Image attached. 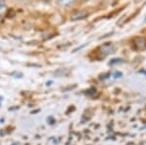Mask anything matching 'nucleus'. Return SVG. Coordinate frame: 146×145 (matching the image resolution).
<instances>
[{
    "mask_svg": "<svg viewBox=\"0 0 146 145\" xmlns=\"http://www.w3.org/2000/svg\"><path fill=\"white\" fill-rule=\"evenodd\" d=\"M2 23H3V20H2L1 16H0V25H1V24H2Z\"/></svg>",
    "mask_w": 146,
    "mask_h": 145,
    "instance_id": "obj_6",
    "label": "nucleus"
},
{
    "mask_svg": "<svg viewBox=\"0 0 146 145\" xmlns=\"http://www.w3.org/2000/svg\"><path fill=\"white\" fill-rule=\"evenodd\" d=\"M145 21H146V18H145Z\"/></svg>",
    "mask_w": 146,
    "mask_h": 145,
    "instance_id": "obj_8",
    "label": "nucleus"
},
{
    "mask_svg": "<svg viewBox=\"0 0 146 145\" xmlns=\"http://www.w3.org/2000/svg\"><path fill=\"white\" fill-rule=\"evenodd\" d=\"M100 49L102 50V53H105V55H108V54L112 53L114 47H113V45L111 43H106V44H104V45L100 46Z\"/></svg>",
    "mask_w": 146,
    "mask_h": 145,
    "instance_id": "obj_4",
    "label": "nucleus"
},
{
    "mask_svg": "<svg viewBox=\"0 0 146 145\" xmlns=\"http://www.w3.org/2000/svg\"><path fill=\"white\" fill-rule=\"evenodd\" d=\"M133 45H135V50H144L146 48V37H136L133 41Z\"/></svg>",
    "mask_w": 146,
    "mask_h": 145,
    "instance_id": "obj_2",
    "label": "nucleus"
},
{
    "mask_svg": "<svg viewBox=\"0 0 146 145\" xmlns=\"http://www.w3.org/2000/svg\"><path fill=\"white\" fill-rule=\"evenodd\" d=\"M74 2L75 0H56V4L62 8H67V7L71 6Z\"/></svg>",
    "mask_w": 146,
    "mask_h": 145,
    "instance_id": "obj_3",
    "label": "nucleus"
},
{
    "mask_svg": "<svg viewBox=\"0 0 146 145\" xmlns=\"http://www.w3.org/2000/svg\"><path fill=\"white\" fill-rule=\"evenodd\" d=\"M44 1H47V2H48V1H51V0H44Z\"/></svg>",
    "mask_w": 146,
    "mask_h": 145,
    "instance_id": "obj_7",
    "label": "nucleus"
},
{
    "mask_svg": "<svg viewBox=\"0 0 146 145\" xmlns=\"http://www.w3.org/2000/svg\"><path fill=\"white\" fill-rule=\"evenodd\" d=\"M89 13L86 10H77L75 12H73L70 16V20L71 21H81L84 19L88 18Z\"/></svg>",
    "mask_w": 146,
    "mask_h": 145,
    "instance_id": "obj_1",
    "label": "nucleus"
},
{
    "mask_svg": "<svg viewBox=\"0 0 146 145\" xmlns=\"http://www.w3.org/2000/svg\"><path fill=\"white\" fill-rule=\"evenodd\" d=\"M5 6V2L3 1V0H0V8H2V7Z\"/></svg>",
    "mask_w": 146,
    "mask_h": 145,
    "instance_id": "obj_5",
    "label": "nucleus"
}]
</instances>
